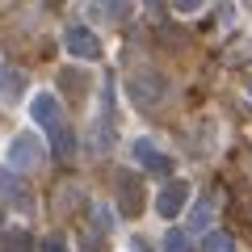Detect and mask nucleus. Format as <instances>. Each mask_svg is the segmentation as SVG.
Returning a JSON list of instances; mask_svg holds the SVG:
<instances>
[{
    "instance_id": "obj_1",
    "label": "nucleus",
    "mask_w": 252,
    "mask_h": 252,
    "mask_svg": "<svg viewBox=\"0 0 252 252\" xmlns=\"http://www.w3.org/2000/svg\"><path fill=\"white\" fill-rule=\"evenodd\" d=\"M46 160V147L38 143V135H17L9 143V168L13 172H30Z\"/></svg>"
},
{
    "instance_id": "obj_2",
    "label": "nucleus",
    "mask_w": 252,
    "mask_h": 252,
    "mask_svg": "<svg viewBox=\"0 0 252 252\" xmlns=\"http://www.w3.org/2000/svg\"><path fill=\"white\" fill-rule=\"evenodd\" d=\"M63 46H67V55H72V59H84V63L101 59V42H97V34H93V30H84V26H67Z\"/></svg>"
},
{
    "instance_id": "obj_3",
    "label": "nucleus",
    "mask_w": 252,
    "mask_h": 252,
    "mask_svg": "<svg viewBox=\"0 0 252 252\" xmlns=\"http://www.w3.org/2000/svg\"><path fill=\"white\" fill-rule=\"evenodd\" d=\"M185 202H189V185L185 181H168L160 189V198H156V210H160V219H177L185 210Z\"/></svg>"
},
{
    "instance_id": "obj_4",
    "label": "nucleus",
    "mask_w": 252,
    "mask_h": 252,
    "mask_svg": "<svg viewBox=\"0 0 252 252\" xmlns=\"http://www.w3.org/2000/svg\"><path fill=\"white\" fill-rule=\"evenodd\" d=\"M118 193H122V210L126 215H139L143 210V185L135 181V172H118Z\"/></svg>"
},
{
    "instance_id": "obj_5",
    "label": "nucleus",
    "mask_w": 252,
    "mask_h": 252,
    "mask_svg": "<svg viewBox=\"0 0 252 252\" xmlns=\"http://www.w3.org/2000/svg\"><path fill=\"white\" fill-rule=\"evenodd\" d=\"M135 160L143 164V168H152L156 177H168V172H172V160L164 152H156L152 139H139V143H135Z\"/></svg>"
},
{
    "instance_id": "obj_6",
    "label": "nucleus",
    "mask_w": 252,
    "mask_h": 252,
    "mask_svg": "<svg viewBox=\"0 0 252 252\" xmlns=\"http://www.w3.org/2000/svg\"><path fill=\"white\" fill-rule=\"evenodd\" d=\"M30 118H34L38 126H46V130H51L55 122H63V114H59V101H55L51 93H38V97L30 101Z\"/></svg>"
},
{
    "instance_id": "obj_7",
    "label": "nucleus",
    "mask_w": 252,
    "mask_h": 252,
    "mask_svg": "<svg viewBox=\"0 0 252 252\" xmlns=\"http://www.w3.org/2000/svg\"><path fill=\"white\" fill-rule=\"evenodd\" d=\"M160 89H164V80H156V76H135V80H130V97H135V105H143V109H156Z\"/></svg>"
},
{
    "instance_id": "obj_8",
    "label": "nucleus",
    "mask_w": 252,
    "mask_h": 252,
    "mask_svg": "<svg viewBox=\"0 0 252 252\" xmlns=\"http://www.w3.org/2000/svg\"><path fill=\"white\" fill-rule=\"evenodd\" d=\"M34 235H30V227H4V235H0V252H34Z\"/></svg>"
},
{
    "instance_id": "obj_9",
    "label": "nucleus",
    "mask_w": 252,
    "mask_h": 252,
    "mask_svg": "<svg viewBox=\"0 0 252 252\" xmlns=\"http://www.w3.org/2000/svg\"><path fill=\"white\" fill-rule=\"evenodd\" d=\"M51 152L59 156V160L72 152V130H67V122H55L51 126Z\"/></svg>"
},
{
    "instance_id": "obj_10",
    "label": "nucleus",
    "mask_w": 252,
    "mask_h": 252,
    "mask_svg": "<svg viewBox=\"0 0 252 252\" xmlns=\"http://www.w3.org/2000/svg\"><path fill=\"white\" fill-rule=\"evenodd\" d=\"M202 252H235V240L227 231H206V240H202Z\"/></svg>"
},
{
    "instance_id": "obj_11",
    "label": "nucleus",
    "mask_w": 252,
    "mask_h": 252,
    "mask_svg": "<svg viewBox=\"0 0 252 252\" xmlns=\"http://www.w3.org/2000/svg\"><path fill=\"white\" fill-rule=\"evenodd\" d=\"M210 219H215V206H210V202H198V206H193V215H189V227H193V231H206Z\"/></svg>"
},
{
    "instance_id": "obj_12",
    "label": "nucleus",
    "mask_w": 252,
    "mask_h": 252,
    "mask_svg": "<svg viewBox=\"0 0 252 252\" xmlns=\"http://www.w3.org/2000/svg\"><path fill=\"white\" fill-rule=\"evenodd\" d=\"M109 227H114V210H109V206H93V231L109 235Z\"/></svg>"
},
{
    "instance_id": "obj_13",
    "label": "nucleus",
    "mask_w": 252,
    "mask_h": 252,
    "mask_svg": "<svg viewBox=\"0 0 252 252\" xmlns=\"http://www.w3.org/2000/svg\"><path fill=\"white\" fill-rule=\"evenodd\" d=\"M164 252H189V235L181 231V227H172V231L164 235Z\"/></svg>"
},
{
    "instance_id": "obj_14",
    "label": "nucleus",
    "mask_w": 252,
    "mask_h": 252,
    "mask_svg": "<svg viewBox=\"0 0 252 252\" xmlns=\"http://www.w3.org/2000/svg\"><path fill=\"white\" fill-rule=\"evenodd\" d=\"M172 9L177 13H198V9H206V0H172Z\"/></svg>"
},
{
    "instance_id": "obj_15",
    "label": "nucleus",
    "mask_w": 252,
    "mask_h": 252,
    "mask_svg": "<svg viewBox=\"0 0 252 252\" xmlns=\"http://www.w3.org/2000/svg\"><path fill=\"white\" fill-rule=\"evenodd\" d=\"M42 252H67L63 235H46V240H42Z\"/></svg>"
},
{
    "instance_id": "obj_16",
    "label": "nucleus",
    "mask_w": 252,
    "mask_h": 252,
    "mask_svg": "<svg viewBox=\"0 0 252 252\" xmlns=\"http://www.w3.org/2000/svg\"><path fill=\"white\" fill-rule=\"evenodd\" d=\"M105 9L114 13V17H122V13H126V0H105Z\"/></svg>"
},
{
    "instance_id": "obj_17",
    "label": "nucleus",
    "mask_w": 252,
    "mask_h": 252,
    "mask_svg": "<svg viewBox=\"0 0 252 252\" xmlns=\"http://www.w3.org/2000/svg\"><path fill=\"white\" fill-rule=\"evenodd\" d=\"M0 227H4V206H0Z\"/></svg>"
},
{
    "instance_id": "obj_18",
    "label": "nucleus",
    "mask_w": 252,
    "mask_h": 252,
    "mask_svg": "<svg viewBox=\"0 0 252 252\" xmlns=\"http://www.w3.org/2000/svg\"><path fill=\"white\" fill-rule=\"evenodd\" d=\"M147 4H156V0H147Z\"/></svg>"
},
{
    "instance_id": "obj_19",
    "label": "nucleus",
    "mask_w": 252,
    "mask_h": 252,
    "mask_svg": "<svg viewBox=\"0 0 252 252\" xmlns=\"http://www.w3.org/2000/svg\"><path fill=\"white\" fill-rule=\"evenodd\" d=\"M248 4H252V0H248Z\"/></svg>"
}]
</instances>
